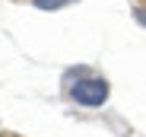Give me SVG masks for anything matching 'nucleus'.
<instances>
[{
  "label": "nucleus",
  "instance_id": "obj_3",
  "mask_svg": "<svg viewBox=\"0 0 146 137\" xmlns=\"http://www.w3.org/2000/svg\"><path fill=\"white\" fill-rule=\"evenodd\" d=\"M133 19H137L140 26L146 29V7H140V3H137V7H133Z\"/></svg>",
  "mask_w": 146,
  "mask_h": 137
},
{
  "label": "nucleus",
  "instance_id": "obj_1",
  "mask_svg": "<svg viewBox=\"0 0 146 137\" xmlns=\"http://www.w3.org/2000/svg\"><path fill=\"white\" fill-rule=\"evenodd\" d=\"M64 96L73 105H83V108H102L111 96V86L105 77L92 74L89 67H70L64 74Z\"/></svg>",
  "mask_w": 146,
  "mask_h": 137
},
{
  "label": "nucleus",
  "instance_id": "obj_2",
  "mask_svg": "<svg viewBox=\"0 0 146 137\" xmlns=\"http://www.w3.org/2000/svg\"><path fill=\"white\" fill-rule=\"evenodd\" d=\"M76 0H32V7L38 10H64V7H73Z\"/></svg>",
  "mask_w": 146,
  "mask_h": 137
}]
</instances>
